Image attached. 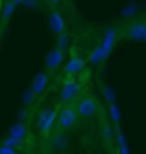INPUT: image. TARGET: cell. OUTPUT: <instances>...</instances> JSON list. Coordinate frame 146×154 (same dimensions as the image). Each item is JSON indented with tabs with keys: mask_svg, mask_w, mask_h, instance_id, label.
<instances>
[{
	"mask_svg": "<svg viewBox=\"0 0 146 154\" xmlns=\"http://www.w3.org/2000/svg\"><path fill=\"white\" fill-rule=\"evenodd\" d=\"M124 36L132 41H146V21H134L124 29Z\"/></svg>",
	"mask_w": 146,
	"mask_h": 154,
	"instance_id": "6da1fadb",
	"label": "cell"
},
{
	"mask_svg": "<svg viewBox=\"0 0 146 154\" xmlns=\"http://www.w3.org/2000/svg\"><path fill=\"white\" fill-rule=\"evenodd\" d=\"M78 106L74 108V106H64L60 110V113L57 115V123H59V127L60 128H71V127L76 123V120H78Z\"/></svg>",
	"mask_w": 146,
	"mask_h": 154,
	"instance_id": "7a4b0ae2",
	"label": "cell"
},
{
	"mask_svg": "<svg viewBox=\"0 0 146 154\" xmlns=\"http://www.w3.org/2000/svg\"><path fill=\"white\" fill-rule=\"evenodd\" d=\"M78 113L81 118H91L98 110V103L93 96H84L78 101Z\"/></svg>",
	"mask_w": 146,
	"mask_h": 154,
	"instance_id": "3957f363",
	"label": "cell"
},
{
	"mask_svg": "<svg viewBox=\"0 0 146 154\" xmlns=\"http://www.w3.org/2000/svg\"><path fill=\"white\" fill-rule=\"evenodd\" d=\"M55 120H57L55 110H45V111H41V115H40V118H38V127H40V132H41V135H43V137L50 135L52 127H53Z\"/></svg>",
	"mask_w": 146,
	"mask_h": 154,
	"instance_id": "277c9868",
	"label": "cell"
},
{
	"mask_svg": "<svg viewBox=\"0 0 146 154\" xmlns=\"http://www.w3.org/2000/svg\"><path fill=\"white\" fill-rule=\"evenodd\" d=\"M62 63H64V48L57 46V48H53L50 53H48V57H46V67H48L50 70H55V69H59Z\"/></svg>",
	"mask_w": 146,
	"mask_h": 154,
	"instance_id": "5b68a950",
	"label": "cell"
},
{
	"mask_svg": "<svg viewBox=\"0 0 146 154\" xmlns=\"http://www.w3.org/2000/svg\"><path fill=\"white\" fill-rule=\"evenodd\" d=\"M79 91H81V86L72 82V81H69V82L64 84V88H62V91H60V99L64 103H71V101L78 96Z\"/></svg>",
	"mask_w": 146,
	"mask_h": 154,
	"instance_id": "8992f818",
	"label": "cell"
},
{
	"mask_svg": "<svg viewBox=\"0 0 146 154\" xmlns=\"http://www.w3.org/2000/svg\"><path fill=\"white\" fill-rule=\"evenodd\" d=\"M108 55H110V51H108L103 45H98L93 51H91V55H90V63L91 65H100L101 62H105L108 58Z\"/></svg>",
	"mask_w": 146,
	"mask_h": 154,
	"instance_id": "52a82bcc",
	"label": "cell"
},
{
	"mask_svg": "<svg viewBox=\"0 0 146 154\" xmlns=\"http://www.w3.org/2000/svg\"><path fill=\"white\" fill-rule=\"evenodd\" d=\"M117 39H119V33L115 28H108L107 31H105V36H103V41H101V45L105 46V48L112 53L113 48H115V45H117Z\"/></svg>",
	"mask_w": 146,
	"mask_h": 154,
	"instance_id": "ba28073f",
	"label": "cell"
},
{
	"mask_svg": "<svg viewBox=\"0 0 146 154\" xmlns=\"http://www.w3.org/2000/svg\"><path fill=\"white\" fill-rule=\"evenodd\" d=\"M64 28H65L64 17H62L59 12H52L50 14V29L53 33L60 34V33H64Z\"/></svg>",
	"mask_w": 146,
	"mask_h": 154,
	"instance_id": "9c48e42d",
	"label": "cell"
},
{
	"mask_svg": "<svg viewBox=\"0 0 146 154\" xmlns=\"http://www.w3.org/2000/svg\"><path fill=\"white\" fill-rule=\"evenodd\" d=\"M83 67H84V62L83 58H79V57H72L69 63L65 65V74L67 75H74V74H78L79 70H83Z\"/></svg>",
	"mask_w": 146,
	"mask_h": 154,
	"instance_id": "30bf717a",
	"label": "cell"
},
{
	"mask_svg": "<svg viewBox=\"0 0 146 154\" xmlns=\"http://www.w3.org/2000/svg\"><path fill=\"white\" fill-rule=\"evenodd\" d=\"M46 84H48V75H46V72H43V74H40V75L33 81L31 93H33V94L43 93V91H45V88H46Z\"/></svg>",
	"mask_w": 146,
	"mask_h": 154,
	"instance_id": "8fae6325",
	"label": "cell"
},
{
	"mask_svg": "<svg viewBox=\"0 0 146 154\" xmlns=\"http://www.w3.org/2000/svg\"><path fill=\"white\" fill-rule=\"evenodd\" d=\"M9 135H11V137H16V139H24L26 137V125H24V123H16V125L11 128Z\"/></svg>",
	"mask_w": 146,
	"mask_h": 154,
	"instance_id": "7c38bea8",
	"label": "cell"
},
{
	"mask_svg": "<svg viewBox=\"0 0 146 154\" xmlns=\"http://www.w3.org/2000/svg\"><path fill=\"white\" fill-rule=\"evenodd\" d=\"M52 146H55L57 149H65L67 147V139L60 132H57L55 135H52Z\"/></svg>",
	"mask_w": 146,
	"mask_h": 154,
	"instance_id": "4fadbf2b",
	"label": "cell"
},
{
	"mask_svg": "<svg viewBox=\"0 0 146 154\" xmlns=\"http://www.w3.org/2000/svg\"><path fill=\"white\" fill-rule=\"evenodd\" d=\"M108 113H110V118L115 125H119V122H120V111H119L117 105L113 103V105H108Z\"/></svg>",
	"mask_w": 146,
	"mask_h": 154,
	"instance_id": "5bb4252c",
	"label": "cell"
},
{
	"mask_svg": "<svg viewBox=\"0 0 146 154\" xmlns=\"http://www.w3.org/2000/svg\"><path fill=\"white\" fill-rule=\"evenodd\" d=\"M117 140H119V151L120 152H127L129 149H127V146H125V140H124V135H122V132L120 130H117Z\"/></svg>",
	"mask_w": 146,
	"mask_h": 154,
	"instance_id": "9a60e30c",
	"label": "cell"
},
{
	"mask_svg": "<svg viewBox=\"0 0 146 154\" xmlns=\"http://www.w3.org/2000/svg\"><path fill=\"white\" fill-rule=\"evenodd\" d=\"M103 94H105V98H107V103H108V105H113V103H115L113 93H112V89L108 88V86H103Z\"/></svg>",
	"mask_w": 146,
	"mask_h": 154,
	"instance_id": "2e32d148",
	"label": "cell"
},
{
	"mask_svg": "<svg viewBox=\"0 0 146 154\" xmlns=\"http://www.w3.org/2000/svg\"><path fill=\"white\" fill-rule=\"evenodd\" d=\"M69 43V36L65 33H60V38H59V45L57 46H60V48H65Z\"/></svg>",
	"mask_w": 146,
	"mask_h": 154,
	"instance_id": "e0dca14e",
	"label": "cell"
},
{
	"mask_svg": "<svg viewBox=\"0 0 146 154\" xmlns=\"http://www.w3.org/2000/svg\"><path fill=\"white\" fill-rule=\"evenodd\" d=\"M0 152H9V154H12V152H16V149L14 147H0Z\"/></svg>",
	"mask_w": 146,
	"mask_h": 154,
	"instance_id": "ac0fdd59",
	"label": "cell"
},
{
	"mask_svg": "<svg viewBox=\"0 0 146 154\" xmlns=\"http://www.w3.org/2000/svg\"><path fill=\"white\" fill-rule=\"evenodd\" d=\"M12 2H14V4H19V2H23V0H12Z\"/></svg>",
	"mask_w": 146,
	"mask_h": 154,
	"instance_id": "d6986e66",
	"label": "cell"
}]
</instances>
